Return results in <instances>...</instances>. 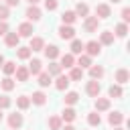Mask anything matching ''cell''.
Masks as SVG:
<instances>
[{
	"label": "cell",
	"instance_id": "5",
	"mask_svg": "<svg viewBox=\"0 0 130 130\" xmlns=\"http://www.w3.org/2000/svg\"><path fill=\"white\" fill-rule=\"evenodd\" d=\"M61 67H65V69H71V67H75V57L71 55V53H65L63 57H61V63H59Z\"/></svg>",
	"mask_w": 130,
	"mask_h": 130
},
{
	"label": "cell",
	"instance_id": "17",
	"mask_svg": "<svg viewBox=\"0 0 130 130\" xmlns=\"http://www.w3.org/2000/svg\"><path fill=\"white\" fill-rule=\"evenodd\" d=\"M128 79H130V73H128L126 69H118V71H116V81H118V85L126 83Z\"/></svg>",
	"mask_w": 130,
	"mask_h": 130
},
{
	"label": "cell",
	"instance_id": "33",
	"mask_svg": "<svg viewBox=\"0 0 130 130\" xmlns=\"http://www.w3.org/2000/svg\"><path fill=\"white\" fill-rule=\"evenodd\" d=\"M87 12H89V8H87V4H83V2H79V4L75 6V14H79V16H87Z\"/></svg>",
	"mask_w": 130,
	"mask_h": 130
},
{
	"label": "cell",
	"instance_id": "29",
	"mask_svg": "<svg viewBox=\"0 0 130 130\" xmlns=\"http://www.w3.org/2000/svg\"><path fill=\"white\" fill-rule=\"evenodd\" d=\"M16 106H18L20 110H26V108L30 106V98H26V95H20V98H16Z\"/></svg>",
	"mask_w": 130,
	"mask_h": 130
},
{
	"label": "cell",
	"instance_id": "11",
	"mask_svg": "<svg viewBox=\"0 0 130 130\" xmlns=\"http://www.w3.org/2000/svg\"><path fill=\"white\" fill-rule=\"evenodd\" d=\"M43 47H45V41L41 37H32L30 39V45H28L30 51H43Z\"/></svg>",
	"mask_w": 130,
	"mask_h": 130
},
{
	"label": "cell",
	"instance_id": "40",
	"mask_svg": "<svg viewBox=\"0 0 130 130\" xmlns=\"http://www.w3.org/2000/svg\"><path fill=\"white\" fill-rule=\"evenodd\" d=\"M8 106H10V98L8 95H0V110H4Z\"/></svg>",
	"mask_w": 130,
	"mask_h": 130
},
{
	"label": "cell",
	"instance_id": "49",
	"mask_svg": "<svg viewBox=\"0 0 130 130\" xmlns=\"http://www.w3.org/2000/svg\"><path fill=\"white\" fill-rule=\"evenodd\" d=\"M0 120H2V112H0Z\"/></svg>",
	"mask_w": 130,
	"mask_h": 130
},
{
	"label": "cell",
	"instance_id": "50",
	"mask_svg": "<svg viewBox=\"0 0 130 130\" xmlns=\"http://www.w3.org/2000/svg\"><path fill=\"white\" fill-rule=\"evenodd\" d=\"M116 130H122V128H116Z\"/></svg>",
	"mask_w": 130,
	"mask_h": 130
},
{
	"label": "cell",
	"instance_id": "47",
	"mask_svg": "<svg viewBox=\"0 0 130 130\" xmlns=\"http://www.w3.org/2000/svg\"><path fill=\"white\" fill-rule=\"evenodd\" d=\"M63 130H75V128H73V126H65Z\"/></svg>",
	"mask_w": 130,
	"mask_h": 130
},
{
	"label": "cell",
	"instance_id": "22",
	"mask_svg": "<svg viewBox=\"0 0 130 130\" xmlns=\"http://www.w3.org/2000/svg\"><path fill=\"white\" fill-rule=\"evenodd\" d=\"M26 16H28L30 20H39V18H41V10H39V6H28Z\"/></svg>",
	"mask_w": 130,
	"mask_h": 130
},
{
	"label": "cell",
	"instance_id": "41",
	"mask_svg": "<svg viewBox=\"0 0 130 130\" xmlns=\"http://www.w3.org/2000/svg\"><path fill=\"white\" fill-rule=\"evenodd\" d=\"M45 8L47 10H55L57 8V0H45Z\"/></svg>",
	"mask_w": 130,
	"mask_h": 130
},
{
	"label": "cell",
	"instance_id": "25",
	"mask_svg": "<svg viewBox=\"0 0 130 130\" xmlns=\"http://www.w3.org/2000/svg\"><path fill=\"white\" fill-rule=\"evenodd\" d=\"M47 102V95L43 93V91H35L32 93V104H37V106H43Z\"/></svg>",
	"mask_w": 130,
	"mask_h": 130
},
{
	"label": "cell",
	"instance_id": "38",
	"mask_svg": "<svg viewBox=\"0 0 130 130\" xmlns=\"http://www.w3.org/2000/svg\"><path fill=\"white\" fill-rule=\"evenodd\" d=\"M126 32H128V26H126L124 22L116 26V37H126Z\"/></svg>",
	"mask_w": 130,
	"mask_h": 130
},
{
	"label": "cell",
	"instance_id": "35",
	"mask_svg": "<svg viewBox=\"0 0 130 130\" xmlns=\"http://www.w3.org/2000/svg\"><path fill=\"white\" fill-rule=\"evenodd\" d=\"M110 98H122V87L116 83V85H110Z\"/></svg>",
	"mask_w": 130,
	"mask_h": 130
},
{
	"label": "cell",
	"instance_id": "9",
	"mask_svg": "<svg viewBox=\"0 0 130 130\" xmlns=\"http://www.w3.org/2000/svg\"><path fill=\"white\" fill-rule=\"evenodd\" d=\"M75 18H77V14H75L73 10H65V12L61 14L63 24H67V26H69V24H73V22H75Z\"/></svg>",
	"mask_w": 130,
	"mask_h": 130
},
{
	"label": "cell",
	"instance_id": "32",
	"mask_svg": "<svg viewBox=\"0 0 130 130\" xmlns=\"http://www.w3.org/2000/svg\"><path fill=\"white\" fill-rule=\"evenodd\" d=\"M49 126H51V130H61V118L59 116H51L49 118Z\"/></svg>",
	"mask_w": 130,
	"mask_h": 130
},
{
	"label": "cell",
	"instance_id": "44",
	"mask_svg": "<svg viewBox=\"0 0 130 130\" xmlns=\"http://www.w3.org/2000/svg\"><path fill=\"white\" fill-rule=\"evenodd\" d=\"M20 0H6V6H18Z\"/></svg>",
	"mask_w": 130,
	"mask_h": 130
},
{
	"label": "cell",
	"instance_id": "15",
	"mask_svg": "<svg viewBox=\"0 0 130 130\" xmlns=\"http://www.w3.org/2000/svg\"><path fill=\"white\" fill-rule=\"evenodd\" d=\"M41 69H43V63H41V59H32V61H30V65H28V73H32V75H39V73H41Z\"/></svg>",
	"mask_w": 130,
	"mask_h": 130
},
{
	"label": "cell",
	"instance_id": "30",
	"mask_svg": "<svg viewBox=\"0 0 130 130\" xmlns=\"http://www.w3.org/2000/svg\"><path fill=\"white\" fill-rule=\"evenodd\" d=\"M2 71H4L6 75H12V73L16 71V65H14L12 61H4V65H2Z\"/></svg>",
	"mask_w": 130,
	"mask_h": 130
},
{
	"label": "cell",
	"instance_id": "26",
	"mask_svg": "<svg viewBox=\"0 0 130 130\" xmlns=\"http://www.w3.org/2000/svg\"><path fill=\"white\" fill-rule=\"evenodd\" d=\"M61 69H63V67H61L59 63L51 61V63H49V71H47V73H49V75H61Z\"/></svg>",
	"mask_w": 130,
	"mask_h": 130
},
{
	"label": "cell",
	"instance_id": "46",
	"mask_svg": "<svg viewBox=\"0 0 130 130\" xmlns=\"http://www.w3.org/2000/svg\"><path fill=\"white\" fill-rule=\"evenodd\" d=\"M2 65H4V57L0 55V69H2Z\"/></svg>",
	"mask_w": 130,
	"mask_h": 130
},
{
	"label": "cell",
	"instance_id": "42",
	"mask_svg": "<svg viewBox=\"0 0 130 130\" xmlns=\"http://www.w3.org/2000/svg\"><path fill=\"white\" fill-rule=\"evenodd\" d=\"M122 18H124V24L130 22V8H124V10H122Z\"/></svg>",
	"mask_w": 130,
	"mask_h": 130
},
{
	"label": "cell",
	"instance_id": "27",
	"mask_svg": "<svg viewBox=\"0 0 130 130\" xmlns=\"http://www.w3.org/2000/svg\"><path fill=\"white\" fill-rule=\"evenodd\" d=\"M81 77H83V69H79V67H71L69 79H73V81H79Z\"/></svg>",
	"mask_w": 130,
	"mask_h": 130
},
{
	"label": "cell",
	"instance_id": "16",
	"mask_svg": "<svg viewBox=\"0 0 130 130\" xmlns=\"http://www.w3.org/2000/svg\"><path fill=\"white\" fill-rule=\"evenodd\" d=\"M108 122H110L112 126H120V124L124 122V116H122L120 112H112V114L108 116Z\"/></svg>",
	"mask_w": 130,
	"mask_h": 130
},
{
	"label": "cell",
	"instance_id": "3",
	"mask_svg": "<svg viewBox=\"0 0 130 130\" xmlns=\"http://www.w3.org/2000/svg\"><path fill=\"white\" fill-rule=\"evenodd\" d=\"M83 51H87V55H89V57H93V55H100V51H102V45H100L98 41H89V43H85Z\"/></svg>",
	"mask_w": 130,
	"mask_h": 130
},
{
	"label": "cell",
	"instance_id": "2",
	"mask_svg": "<svg viewBox=\"0 0 130 130\" xmlns=\"http://www.w3.org/2000/svg\"><path fill=\"white\" fill-rule=\"evenodd\" d=\"M59 37H61L63 41H73V39H75V28H73V26H65V24H63V26L59 28Z\"/></svg>",
	"mask_w": 130,
	"mask_h": 130
},
{
	"label": "cell",
	"instance_id": "10",
	"mask_svg": "<svg viewBox=\"0 0 130 130\" xmlns=\"http://www.w3.org/2000/svg\"><path fill=\"white\" fill-rule=\"evenodd\" d=\"M18 37H30L32 35V24L30 22H22L20 26H18V32H16Z\"/></svg>",
	"mask_w": 130,
	"mask_h": 130
},
{
	"label": "cell",
	"instance_id": "24",
	"mask_svg": "<svg viewBox=\"0 0 130 130\" xmlns=\"http://www.w3.org/2000/svg\"><path fill=\"white\" fill-rule=\"evenodd\" d=\"M77 65H79V69H83V67H91V57H89V55H79Z\"/></svg>",
	"mask_w": 130,
	"mask_h": 130
},
{
	"label": "cell",
	"instance_id": "43",
	"mask_svg": "<svg viewBox=\"0 0 130 130\" xmlns=\"http://www.w3.org/2000/svg\"><path fill=\"white\" fill-rule=\"evenodd\" d=\"M6 32H8V24L0 20V35H6Z\"/></svg>",
	"mask_w": 130,
	"mask_h": 130
},
{
	"label": "cell",
	"instance_id": "23",
	"mask_svg": "<svg viewBox=\"0 0 130 130\" xmlns=\"http://www.w3.org/2000/svg\"><path fill=\"white\" fill-rule=\"evenodd\" d=\"M108 108H110V100H108V98H98V100H95V110L104 112V110H108Z\"/></svg>",
	"mask_w": 130,
	"mask_h": 130
},
{
	"label": "cell",
	"instance_id": "13",
	"mask_svg": "<svg viewBox=\"0 0 130 130\" xmlns=\"http://www.w3.org/2000/svg\"><path fill=\"white\" fill-rule=\"evenodd\" d=\"M83 47H85V45H83L79 39H73V41H71V55H81V53H83Z\"/></svg>",
	"mask_w": 130,
	"mask_h": 130
},
{
	"label": "cell",
	"instance_id": "14",
	"mask_svg": "<svg viewBox=\"0 0 130 130\" xmlns=\"http://www.w3.org/2000/svg\"><path fill=\"white\" fill-rule=\"evenodd\" d=\"M43 51H45V55H47V59H57L59 57V49L55 47V45H49V47H43Z\"/></svg>",
	"mask_w": 130,
	"mask_h": 130
},
{
	"label": "cell",
	"instance_id": "20",
	"mask_svg": "<svg viewBox=\"0 0 130 130\" xmlns=\"http://www.w3.org/2000/svg\"><path fill=\"white\" fill-rule=\"evenodd\" d=\"M89 75H91V79H100L104 75V67L102 65H91L89 67Z\"/></svg>",
	"mask_w": 130,
	"mask_h": 130
},
{
	"label": "cell",
	"instance_id": "18",
	"mask_svg": "<svg viewBox=\"0 0 130 130\" xmlns=\"http://www.w3.org/2000/svg\"><path fill=\"white\" fill-rule=\"evenodd\" d=\"M67 85H69V77L67 75H57V81H55V87L57 89H67Z\"/></svg>",
	"mask_w": 130,
	"mask_h": 130
},
{
	"label": "cell",
	"instance_id": "12",
	"mask_svg": "<svg viewBox=\"0 0 130 130\" xmlns=\"http://www.w3.org/2000/svg\"><path fill=\"white\" fill-rule=\"evenodd\" d=\"M114 43V32L112 30H104L100 35V45H112Z\"/></svg>",
	"mask_w": 130,
	"mask_h": 130
},
{
	"label": "cell",
	"instance_id": "28",
	"mask_svg": "<svg viewBox=\"0 0 130 130\" xmlns=\"http://www.w3.org/2000/svg\"><path fill=\"white\" fill-rule=\"evenodd\" d=\"M39 85L41 87H49L51 85V75L49 73H39Z\"/></svg>",
	"mask_w": 130,
	"mask_h": 130
},
{
	"label": "cell",
	"instance_id": "19",
	"mask_svg": "<svg viewBox=\"0 0 130 130\" xmlns=\"http://www.w3.org/2000/svg\"><path fill=\"white\" fill-rule=\"evenodd\" d=\"M14 73H16V79H18V81H26L28 75H30V73H28V67H16Z\"/></svg>",
	"mask_w": 130,
	"mask_h": 130
},
{
	"label": "cell",
	"instance_id": "6",
	"mask_svg": "<svg viewBox=\"0 0 130 130\" xmlns=\"http://www.w3.org/2000/svg\"><path fill=\"white\" fill-rule=\"evenodd\" d=\"M8 126L10 128H20L22 126V114H16V112L10 114L8 116Z\"/></svg>",
	"mask_w": 130,
	"mask_h": 130
},
{
	"label": "cell",
	"instance_id": "48",
	"mask_svg": "<svg viewBox=\"0 0 130 130\" xmlns=\"http://www.w3.org/2000/svg\"><path fill=\"white\" fill-rule=\"evenodd\" d=\"M112 2H114V4H116V2H120V0H112Z\"/></svg>",
	"mask_w": 130,
	"mask_h": 130
},
{
	"label": "cell",
	"instance_id": "45",
	"mask_svg": "<svg viewBox=\"0 0 130 130\" xmlns=\"http://www.w3.org/2000/svg\"><path fill=\"white\" fill-rule=\"evenodd\" d=\"M37 2H39V0H28V4H30V6H37Z\"/></svg>",
	"mask_w": 130,
	"mask_h": 130
},
{
	"label": "cell",
	"instance_id": "37",
	"mask_svg": "<svg viewBox=\"0 0 130 130\" xmlns=\"http://www.w3.org/2000/svg\"><path fill=\"white\" fill-rule=\"evenodd\" d=\"M87 122H89V126H100V122H102V118H100V114H89L87 116Z\"/></svg>",
	"mask_w": 130,
	"mask_h": 130
},
{
	"label": "cell",
	"instance_id": "34",
	"mask_svg": "<svg viewBox=\"0 0 130 130\" xmlns=\"http://www.w3.org/2000/svg\"><path fill=\"white\" fill-rule=\"evenodd\" d=\"M30 49L28 47H18V51H16V55H18V59H28L30 57Z\"/></svg>",
	"mask_w": 130,
	"mask_h": 130
},
{
	"label": "cell",
	"instance_id": "8",
	"mask_svg": "<svg viewBox=\"0 0 130 130\" xmlns=\"http://www.w3.org/2000/svg\"><path fill=\"white\" fill-rule=\"evenodd\" d=\"M95 16L98 18H108L110 16V6L108 4H98L95 6Z\"/></svg>",
	"mask_w": 130,
	"mask_h": 130
},
{
	"label": "cell",
	"instance_id": "4",
	"mask_svg": "<svg viewBox=\"0 0 130 130\" xmlns=\"http://www.w3.org/2000/svg\"><path fill=\"white\" fill-rule=\"evenodd\" d=\"M98 22H100L98 16H87L85 22H83V28H85L87 32H93V30H98Z\"/></svg>",
	"mask_w": 130,
	"mask_h": 130
},
{
	"label": "cell",
	"instance_id": "1",
	"mask_svg": "<svg viewBox=\"0 0 130 130\" xmlns=\"http://www.w3.org/2000/svg\"><path fill=\"white\" fill-rule=\"evenodd\" d=\"M85 91H87V95H91V98H98V95H100V91H102V85H100V81H95V79L87 81V85H85Z\"/></svg>",
	"mask_w": 130,
	"mask_h": 130
},
{
	"label": "cell",
	"instance_id": "36",
	"mask_svg": "<svg viewBox=\"0 0 130 130\" xmlns=\"http://www.w3.org/2000/svg\"><path fill=\"white\" fill-rule=\"evenodd\" d=\"M77 100H79V95H77L75 91H69V93H65V104L73 106V104H77Z\"/></svg>",
	"mask_w": 130,
	"mask_h": 130
},
{
	"label": "cell",
	"instance_id": "39",
	"mask_svg": "<svg viewBox=\"0 0 130 130\" xmlns=\"http://www.w3.org/2000/svg\"><path fill=\"white\" fill-rule=\"evenodd\" d=\"M6 18H8V6L6 4H0V20L4 22Z\"/></svg>",
	"mask_w": 130,
	"mask_h": 130
},
{
	"label": "cell",
	"instance_id": "31",
	"mask_svg": "<svg viewBox=\"0 0 130 130\" xmlns=\"http://www.w3.org/2000/svg\"><path fill=\"white\" fill-rule=\"evenodd\" d=\"M0 85H2V89H4V91H10V89H14V79L4 77V79L0 81Z\"/></svg>",
	"mask_w": 130,
	"mask_h": 130
},
{
	"label": "cell",
	"instance_id": "21",
	"mask_svg": "<svg viewBox=\"0 0 130 130\" xmlns=\"http://www.w3.org/2000/svg\"><path fill=\"white\" fill-rule=\"evenodd\" d=\"M61 118H63L65 122H73V120L77 118V112H75L73 108H65V112L61 114Z\"/></svg>",
	"mask_w": 130,
	"mask_h": 130
},
{
	"label": "cell",
	"instance_id": "7",
	"mask_svg": "<svg viewBox=\"0 0 130 130\" xmlns=\"http://www.w3.org/2000/svg\"><path fill=\"white\" fill-rule=\"evenodd\" d=\"M18 41H20V37H18L16 32H6V35H4V43H6L8 47H18Z\"/></svg>",
	"mask_w": 130,
	"mask_h": 130
}]
</instances>
